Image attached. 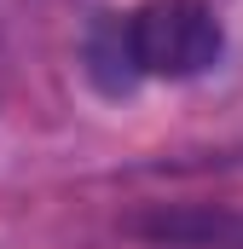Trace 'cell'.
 I'll return each instance as SVG.
<instances>
[{"label": "cell", "mask_w": 243, "mask_h": 249, "mask_svg": "<svg viewBox=\"0 0 243 249\" xmlns=\"http://www.w3.org/2000/svg\"><path fill=\"white\" fill-rule=\"evenodd\" d=\"M226 53V29L208 0H145L87 35V75L99 93H133L139 81H191Z\"/></svg>", "instance_id": "obj_1"}]
</instances>
